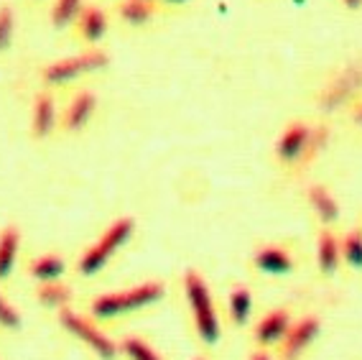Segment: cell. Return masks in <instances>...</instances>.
Masks as SVG:
<instances>
[{
	"instance_id": "1",
	"label": "cell",
	"mask_w": 362,
	"mask_h": 360,
	"mask_svg": "<svg viewBox=\"0 0 362 360\" xmlns=\"http://www.w3.org/2000/svg\"><path fill=\"white\" fill-rule=\"evenodd\" d=\"M163 296V283L146 281L138 286H130L123 291H110V294H100L92 299V315L100 320H112V317L130 315L143 307H151Z\"/></svg>"
},
{
	"instance_id": "2",
	"label": "cell",
	"mask_w": 362,
	"mask_h": 360,
	"mask_svg": "<svg viewBox=\"0 0 362 360\" xmlns=\"http://www.w3.org/2000/svg\"><path fill=\"white\" fill-rule=\"evenodd\" d=\"M133 230H136V220L133 218L112 220L110 225L105 227L103 235L82 253V258H79V274H82V276H95V274H100V271L105 269V264L133 238Z\"/></svg>"
},
{
	"instance_id": "3",
	"label": "cell",
	"mask_w": 362,
	"mask_h": 360,
	"mask_svg": "<svg viewBox=\"0 0 362 360\" xmlns=\"http://www.w3.org/2000/svg\"><path fill=\"white\" fill-rule=\"evenodd\" d=\"M184 291H187L189 307H192V315H194L199 340L207 342V345H214V342L220 340L222 332H220V317L214 312V302H212V294H209L207 281L197 271H187Z\"/></svg>"
},
{
	"instance_id": "4",
	"label": "cell",
	"mask_w": 362,
	"mask_h": 360,
	"mask_svg": "<svg viewBox=\"0 0 362 360\" xmlns=\"http://www.w3.org/2000/svg\"><path fill=\"white\" fill-rule=\"evenodd\" d=\"M107 62H110L107 52H103V49H87V52H82V54L57 59L52 64H46L44 72H41V77H44L46 84H64V82H71V79L103 69V67H107Z\"/></svg>"
},
{
	"instance_id": "5",
	"label": "cell",
	"mask_w": 362,
	"mask_h": 360,
	"mask_svg": "<svg viewBox=\"0 0 362 360\" xmlns=\"http://www.w3.org/2000/svg\"><path fill=\"white\" fill-rule=\"evenodd\" d=\"M360 90H362V62H352V64L342 67V69L337 72L334 77L322 87V92H319V108L327 110V113L339 110Z\"/></svg>"
},
{
	"instance_id": "6",
	"label": "cell",
	"mask_w": 362,
	"mask_h": 360,
	"mask_svg": "<svg viewBox=\"0 0 362 360\" xmlns=\"http://www.w3.org/2000/svg\"><path fill=\"white\" fill-rule=\"evenodd\" d=\"M59 322L66 327V332H71L74 337L84 342V345L95 350L103 360H112L117 355V345L107 337L105 332H100L95 325H92L87 317L77 315V312H71V309H62L59 312Z\"/></svg>"
},
{
	"instance_id": "7",
	"label": "cell",
	"mask_w": 362,
	"mask_h": 360,
	"mask_svg": "<svg viewBox=\"0 0 362 360\" xmlns=\"http://www.w3.org/2000/svg\"><path fill=\"white\" fill-rule=\"evenodd\" d=\"M309 138H311V125H306L301 120L288 123L284 133L279 135V141H276V156H279V161H284V164L301 161L306 154V146H309Z\"/></svg>"
},
{
	"instance_id": "8",
	"label": "cell",
	"mask_w": 362,
	"mask_h": 360,
	"mask_svg": "<svg viewBox=\"0 0 362 360\" xmlns=\"http://www.w3.org/2000/svg\"><path fill=\"white\" fill-rule=\"evenodd\" d=\"M319 320L317 317H304L301 322H296L288 334L284 337V347H281V360H296L298 355L304 353L311 342L317 340L319 334Z\"/></svg>"
},
{
	"instance_id": "9",
	"label": "cell",
	"mask_w": 362,
	"mask_h": 360,
	"mask_svg": "<svg viewBox=\"0 0 362 360\" xmlns=\"http://www.w3.org/2000/svg\"><path fill=\"white\" fill-rule=\"evenodd\" d=\"M95 110H98V97L92 95L90 90H82L77 92V95L71 97L69 105L64 108V118H62V123H64L66 130H82L87 123H90V118L95 116Z\"/></svg>"
},
{
	"instance_id": "10",
	"label": "cell",
	"mask_w": 362,
	"mask_h": 360,
	"mask_svg": "<svg viewBox=\"0 0 362 360\" xmlns=\"http://www.w3.org/2000/svg\"><path fill=\"white\" fill-rule=\"evenodd\" d=\"M252 264H255L258 271L271 274V276H284V274H291L293 271L291 253L286 251V248H281V245H265V248L255 251Z\"/></svg>"
},
{
	"instance_id": "11",
	"label": "cell",
	"mask_w": 362,
	"mask_h": 360,
	"mask_svg": "<svg viewBox=\"0 0 362 360\" xmlns=\"http://www.w3.org/2000/svg\"><path fill=\"white\" fill-rule=\"evenodd\" d=\"M54 125H57V103L49 92L33 97V110H31V133L33 138H46L52 135Z\"/></svg>"
},
{
	"instance_id": "12",
	"label": "cell",
	"mask_w": 362,
	"mask_h": 360,
	"mask_svg": "<svg viewBox=\"0 0 362 360\" xmlns=\"http://www.w3.org/2000/svg\"><path fill=\"white\" fill-rule=\"evenodd\" d=\"M74 26H77V33L84 41L95 44L107 33V16H105V11L100 6L87 3L82 8V13L77 16V21H74Z\"/></svg>"
},
{
	"instance_id": "13",
	"label": "cell",
	"mask_w": 362,
	"mask_h": 360,
	"mask_svg": "<svg viewBox=\"0 0 362 360\" xmlns=\"http://www.w3.org/2000/svg\"><path fill=\"white\" fill-rule=\"evenodd\" d=\"M288 330H291V317H288V312H286V309H273L271 315L263 317L260 325L255 327V340H258L260 345H273V342L284 340L286 334H288Z\"/></svg>"
},
{
	"instance_id": "14",
	"label": "cell",
	"mask_w": 362,
	"mask_h": 360,
	"mask_svg": "<svg viewBox=\"0 0 362 360\" xmlns=\"http://www.w3.org/2000/svg\"><path fill=\"white\" fill-rule=\"evenodd\" d=\"M21 248V230L16 225L3 227L0 232V281L11 276V271L16 266V258H18Z\"/></svg>"
},
{
	"instance_id": "15",
	"label": "cell",
	"mask_w": 362,
	"mask_h": 360,
	"mask_svg": "<svg viewBox=\"0 0 362 360\" xmlns=\"http://www.w3.org/2000/svg\"><path fill=\"white\" fill-rule=\"evenodd\" d=\"M342 261V245L339 240L332 235L329 230H322L319 235V243H317V264L324 274H334L337 266Z\"/></svg>"
},
{
	"instance_id": "16",
	"label": "cell",
	"mask_w": 362,
	"mask_h": 360,
	"mask_svg": "<svg viewBox=\"0 0 362 360\" xmlns=\"http://www.w3.org/2000/svg\"><path fill=\"white\" fill-rule=\"evenodd\" d=\"M309 205L322 223H334L339 218V205H337V200L332 197L329 189L322 187V184L309 187Z\"/></svg>"
},
{
	"instance_id": "17",
	"label": "cell",
	"mask_w": 362,
	"mask_h": 360,
	"mask_svg": "<svg viewBox=\"0 0 362 360\" xmlns=\"http://www.w3.org/2000/svg\"><path fill=\"white\" fill-rule=\"evenodd\" d=\"M117 13L130 26H143L156 16V3H151V0H120Z\"/></svg>"
},
{
	"instance_id": "18",
	"label": "cell",
	"mask_w": 362,
	"mask_h": 360,
	"mask_svg": "<svg viewBox=\"0 0 362 360\" xmlns=\"http://www.w3.org/2000/svg\"><path fill=\"white\" fill-rule=\"evenodd\" d=\"M28 271H31V276L36 279V281L52 283V281H59V276L64 274V261L59 256H54V253H49V256L36 258Z\"/></svg>"
},
{
	"instance_id": "19",
	"label": "cell",
	"mask_w": 362,
	"mask_h": 360,
	"mask_svg": "<svg viewBox=\"0 0 362 360\" xmlns=\"http://www.w3.org/2000/svg\"><path fill=\"white\" fill-rule=\"evenodd\" d=\"M87 6L84 0H54L52 6V23L57 28H66L71 26L77 16L82 13V8Z\"/></svg>"
},
{
	"instance_id": "20",
	"label": "cell",
	"mask_w": 362,
	"mask_h": 360,
	"mask_svg": "<svg viewBox=\"0 0 362 360\" xmlns=\"http://www.w3.org/2000/svg\"><path fill=\"white\" fill-rule=\"evenodd\" d=\"M36 296H39V302L44 304V307L49 309H66V304L71 302V291L66 289V286H62V283L52 281V283H41L39 291H36Z\"/></svg>"
},
{
	"instance_id": "21",
	"label": "cell",
	"mask_w": 362,
	"mask_h": 360,
	"mask_svg": "<svg viewBox=\"0 0 362 360\" xmlns=\"http://www.w3.org/2000/svg\"><path fill=\"white\" fill-rule=\"evenodd\" d=\"M250 312H252L250 289H245V286H238V289H233V294H230V317H233L238 325H243V322L250 317Z\"/></svg>"
},
{
	"instance_id": "22",
	"label": "cell",
	"mask_w": 362,
	"mask_h": 360,
	"mask_svg": "<svg viewBox=\"0 0 362 360\" xmlns=\"http://www.w3.org/2000/svg\"><path fill=\"white\" fill-rule=\"evenodd\" d=\"M339 245H342L344 261H347L352 269H362V230H360V227L349 230Z\"/></svg>"
},
{
	"instance_id": "23",
	"label": "cell",
	"mask_w": 362,
	"mask_h": 360,
	"mask_svg": "<svg viewBox=\"0 0 362 360\" xmlns=\"http://www.w3.org/2000/svg\"><path fill=\"white\" fill-rule=\"evenodd\" d=\"M16 36V11L11 3L0 6V52H6L8 46L13 44Z\"/></svg>"
},
{
	"instance_id": "24",
	"label": "cell",
	"mask_w": 362,
	"mask_h": 360,
	"mask_svg": "<svg viewBox=\"0 0 362 360\" xmlns=\"http://www.w3.org/2000/svg\"><path fill=\"white\" fill-rule=\"evenodd\" d=\"M123 353L128 355L130 360H161L158 353L141 337H125L123 340Z\"/></svg>"
},
{
	"instance_id": "25",
	"label": "cell",
	"mask_w": 362,
	"mask_h": 360,
	"mask_svg": "<svg viewBox=\"0 0 362 360\" xmlns=\"http://www.w3.org/2000/svg\"><path fill=\"white\" fill-rule=\"evenodd\" d=\"M327 138H329V128L327 125H311V138H309V146H306V154L301 161H311L314 156L327 146Z\"/></svg>"
},
{
	"instance_id": "26",
	"label": "cell",
	"mask_w": 362,
	"mask_h": 360,
	"mask_svg": "<svg viewBox=\"0 0 362 360\" xmlns=\"http://www.w3.org/2000/svg\"><path fill=\"white\" fill-rule=\"evenodd\" d=\"M0 327L3 330H18L21 327V315L16 312V307L8 302L3 294H0Z\"/></svg>"
},
{
	"instance_id": "27",
	"label": "cell",
	"mask_w": 362,
	"mask_h": 360,
	"mask_svg": "<svg viewBox=\"0 0 362 360\" xmlns=\"http://www.w3.org/2000/svg\"><path fill=\"white\" fill-rule=\"evenodd\" d=\"M352 123H355V125H360V128H362V103L357 105L355 110H352Z\"/></svg>"
},
{
	"instance_id": "28",
	"label": "cell",
	"mask_w": 362,
	"mask_h": 360,
	"mask_svg": "<svg viewBox=\"0 0 362 360\" xmlns=\"http://www.w3.org/2000/svg\"><path fill=\"white\" fill-rule=\"evenodd\" d=\"M342 3L349 8V11H360L362 8V0H342Z\"/></svg>"
},
{
	"instance_id": "29",
	"label": "cell",
	"mask_w": 362,
	"mask_h": 360,
	"mask_svg": "<svg viewBox=\"0 0 362 360\" xmlns=\"http://www.w3.org/2000/svg\"><path fill=\"white\" fill-rule=\"evenodd\" d=\"M250 360H271V355H268V353H255Z\"/></svg>"
},
{
	"instance_id": "30",
	"label": "cell",
	"mask_w": 362,
	"mask_h": 360,
	"mask_svg": "<svg viewBox=\"0 0 362 360\" xmlns=\"http://www.w3.org/2000/svg\"><path fill=\"white\" fill-rule=\"evenodd\" d=\"M151 3H187V0H151Z\"/></svg>"
},
{
	"instance_id": "31",
	"label": "cell",
	"mask_w": 362,
	"mask_h": 360,
	"mask_svg": "<svg viewBox=\"0 0 362 360\" xmlns=\"http://www.w3.org/2000/svg\"><path fill=\"white\" fill-rule=\"evenodd\" d=\"M197 360H202V358H197Z\"/></svg>"
}]
</instances>
